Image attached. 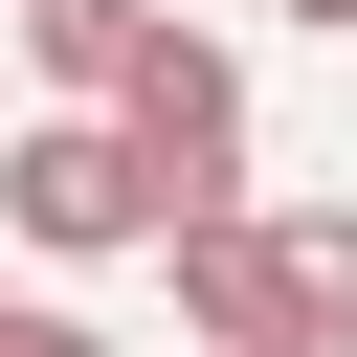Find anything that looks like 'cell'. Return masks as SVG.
<instances>
[{
  "mask_svg": "<svg viewBox=\"0 0 357 357\" xmlns=\"http://www.w3.org/2000/svg\"><path fill=\"white\" fill-rule=\"evenodd\" d=\"M112 134H134V178H156V223H178V201H245V67H223L201 22H156V45H134V89H112Z\"/></svg>",
  "mask_w": 357,
  "mask_h": 357,
  "instance_id": "6da1fadb",
  "label": "cell"
},
{
  "mask_svg": "<svg viewBox=\"0 0 357 357\" xmlns=\"http://www.w3.org/2000/svg\"><path fill=\"white\" fill-rule=\"evenodd\" d=\"M0 223H22L45 268H112V245H156V178H134L112 112H45V134L0 156Z\"/></svg>",
  "mask_w": 357,
  "mask_h": 357,
  "instance_id": "7a4b0ae2",
  "label": "cell"
},
{
  "mask_svg": "<svg viewBox=\"0 0 357 357\" xmlns=\"http://www.w3.org/2000/svg\"><path fill=\"white\" fill-rule=\"evenodd\" d=\"M156 268H178V335H201V357H290V290H268V201H178V223H156Z\"/></svg>",
  "mask_w": 357,
  "mask_h": 357,
  "instance_id": "3957f363",
  "label": "cell"
},
{
  "mask_svg": "<svg viewBox=\"0 0 357 357\" xmlns=\"http://www.w3.org/2000/svg\"><path fill=\"white\" fill-rule=\"evenodd\" d=\"M156 22H178V0H22V67H45V112H112Z\"/></svg>",
  "mask_w": 357,
  "mask_h": 357,
  "instance_id": "277c9868",
  "label": "cell"
},
{
  "mask_svg": "<svg viewBox=\"0 0 357 357\" xmlns=\"http://www.w3.org/2000/svg\"><path fill=\"white\" fill-rule=\"evenodd\" d=\"M268 290H290V357H357V201H290L268 223Z\"/></svg>",
  "mask_w": 357,
  "mask_h": 357,
  "instance_id": "5b68a950",
  "label": "cell"
},
{
  "mask_svg": "<svg viewBox=\"0 0 357 357\" xmlns=\"http://www.w3.org/2000/svg\"><path fill=\"white\" fill-rule=\"evenodd\" d=\"M0 357H112V335H89V312H0Z\"/></svg>",
  "mask_w": 357,
  "mask_h": 357,
  "instance_id": "8992f818",
  "label": "cell"
},
{
  "mask_svg": "<svg viewBox=\"0 0 357 357\" xmlns=\"http://www.w3.org/2000/svg\"><path fill=\"white\" fill-rule=\"evenodd\" d=\"M290 22H335V45H357V0H290Z\"/></svg>",
  "mask_w": 357,
  "mask_h": 357,
  "instance_id": "52a82bcc",
  "label": "cell"
}]
</instances>
